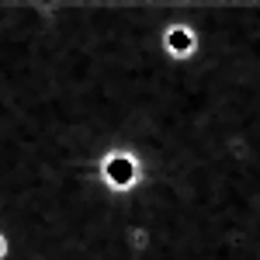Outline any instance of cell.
<instances>
[{"instance_id":"cell-1","label":"cell","mask_w":260,"mask_h":260,"mask_svg":"<svg viewBox=\"0 0 260 260\" xmlns=\"http://www.w3.org/2000/svg\"><path fill=\"white\" fill-rule=\"evenodd\" d=\"M101 180L111 194L118 198H136L146 184V160L132 146H111L101 160Z\"/></svg>"},{"instance_id":"cell-2","label":"cell","mask_w":260,"mask_h":260,"mask_svg":"<svg viewBox=\"0 0 260 260\" xmlns=\"http://www.w3.org/2000/svg\"><path fill=\"white\" fill-rule=\"evenodd\" d=\"M160 45L167 52V59H174V62H194L201 56V31L191 21L180 18V4H177V18L163 28Z\"/></svg>"},{"instance_id":"cell-3","label":"cell","mask_w":260,"mask_h":260,"mask_svg":"<svg viewBox=\"0 0 260 260\" xmlns=\"http://www.w3.org/2000/svg\"><path fill=\"white\" fill-rule=\"evenodd\" d=\"M121 243H125V250H128L136 260H146L153 250H156V229H153L149 222H125Z\"/></svg>"},{"instance_id":"cell-4","label":"cell","mask_w":260,"mask_h":260,"mask_svg":"<svg viewBox=\"0 0 260 260\" xmlns=\"http://www.w3.org/2000/svg\"><path fill=\"white\" fill-rule=\"evenodd\" d=\"M0 260H14V246H11V240L0 233Z\"/></svg>"},{"instance_id":"cell-5","label":"cell","mask_w":260,"mask_h":260,"mask_svg":"<svg viewBox=\"0 0 260 260\" xmlns=\"http://www.w3.org/2000/svg\"><path fill=\"white\" fill-rule=\"evenodd\" d=\"M28 260H39V257H28Z\"/></svg>"}]
</instances>
